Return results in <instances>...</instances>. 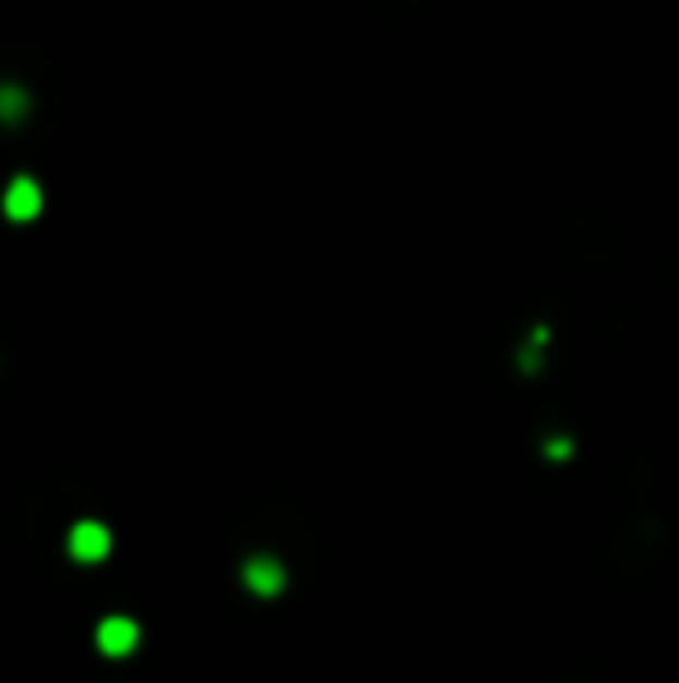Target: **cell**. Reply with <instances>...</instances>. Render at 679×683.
Listing matches in <instances>:
<instances>
[{
  "label": "cell",
  "instance_id": "6da1fadb",
  "mask_svg": "<svg viewBox=\"0 0 679 683\" xmlns=\"http://www.w3.org/2000/svg\"><path fill=\"white\" fill-rule=\"evenodd\" d=\"M5 215H10L14 223L38 219V215H43V186L33 182V178H14L10 191H5Z\"/></svg>",
  "mask_w": 679,
  "mask_h": 683
},
{
  "label": "cell",
  "instance_id": "7a4b0ae2",
  "mask_svg": "<svg viewBox=\"0 0 679 683\" xmlns=\"http://www.w3.org/2000/svg\"><path fill=\"white\" fill-rule=\"evenodd\" d=\"M108 549H112V535L98 521H80L71 530V553L80 563H98V558H108Z\"/></svg>",
  "mask_w": 679,
  "mask_h": 683
},
{
  "label": "cell",
  "instance_id": "3957f363",
  "mask_svg": "<svg viewBox=\"0 0 679 683\" xmlns=\"http://www.w3.org/2000/svg\"><path fill=\"white\" fill-rule=\"evenodd\" d=\"M135 642H141V627H135L131 619H108V623L98 627V646L108 656H126Z\"/></svg>",
  "mask_w": 679,
  "mask_h": 683
},
{
  "label": "cell",
  "instance_id": "277c9868",
  "mask_svg": "<svg viewBox=\"0 0 679 683\" xmlns=\"http://www.w3.org/2000/svg\"><path fill=\"white\" fill-rule=\"evenodd\" d=\"M247 586L260 595H275L284 586V568L275 563V558H256V563H247Z\"/></svg>",
  "mask_w": 679,
  "mask_h": 683
},
{
  "label": "cell",
  "instance_id": "5b68a950",
  "mask_svg": "<svg viewBox=\"0 0 679 683\" xmlns=\"http://www.w3.org/2000/svg\"><path fill=\"white\" fill-rule=\"evenodd\" d=\"M0 112H5V117L14 121V117L24 112V94H20V89H5V102H0Z\"/></svg>",
  "mask_w": 679,
  "mask_h": 683
},
{
  "label": "cell",
  "instance_id": "8992f818",
  "mask_svg": "<svg viewBox=\"0 0 679 683\" xmlns=\"http://www.w3.org/2000/svg\"><path fill=\"white\" fill-rule=\"evenodd\" d=\"M568 451H572L568 442H549V455H554V461H568Z\"/></svg>",
  "mask_w": 679,
  "mask_h": 683
}]
</instances>
